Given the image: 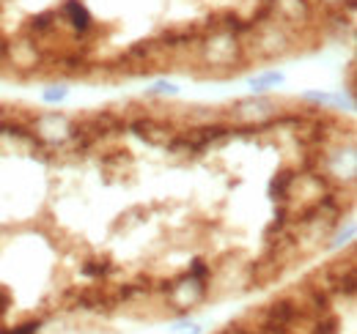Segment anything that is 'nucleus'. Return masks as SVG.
Instances as JSON below:
<instances>
[{"label": "nucleus", "instance_id": "2", "mask_svg": "<svg viewBox=\"0 0 357 334\" xmlns=\"http://www.w3.org/2000/svg\"><path fill=\"white\" fill-rule=\"evenodd\" d=\"M168 332L171 334H204V326H201L198 321H192L190 315H184V318H176V321L168 326Z\"/></svg>", "mask_w": 357, "mask_h": 334}, {"label": "nucleus", "instance_id": "1", "mask_svg": "<svg viewBox=\"0 0 357 334\" xmlns=\"http://www.w3.org/2000/svg\"><path fill=\"white\" fill-rule=\"evenodd\" d=\"M357 0H0V77H256L352 36Z\"/></svg>", "mask_w": 357, "mask_h": 334}]
</instances>
